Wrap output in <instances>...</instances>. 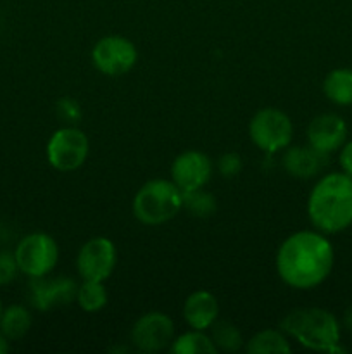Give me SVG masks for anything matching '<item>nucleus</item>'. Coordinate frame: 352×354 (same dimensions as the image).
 <instances>
[{
  "instance_id": "nucleus-1",
  "label": "nucleus",
  "mask_w": 352,
  "mask_h": 354,
  "mask_svg": "<svg viewBox=\"0 0 352 354\" xmlns=\"http://www.w3.org/2000/svg\"><path fill=\"white\" fill-rule=\"evenodd\" d=\"M335 251L326 234L300 230L289 235L276 251L275 266L285 286L295 290H311L330 277Z\"/></svg>"
},
{
  "instance_id": "nucleus-2",
  "label": "nucleus",
  "mask_w": 352,
  "mask_h": 354,
  "mask_svg": "<svg viewBox=\"0 0 352 354\" xmlns=\"http://www.w3.org/2000/svg\"><path fill=\"white\" fill-rule=\"evenodd\" d=\"M307 216L323 234H340L352 225V176L344 171L323 175L307 197Z\"/></svg>"
},
{
  "instance_id": "nucleus-3",
  "label": "nucleus",
  "mask_w": 352,
  "mask_h": 354,
  "mask_svg": "<svg viewBox=\"0 0 352 354\" xmlns=\"http://www.w3.org/2000/svg\"><path fill=\"white\" fill-rule=\"evenodd\" d=\"M280 328L311 351L333 353L340 344V324L324 308H299L290 311Z\"/></svg>"
},
{
  "instance_id": "nucleus-4",
  "label": "nucleus",
  "mask_w": 352,
  "mask_h": 354,
  "mask_svg": "<svg viewBox=\"0 0 352 354\" xmlns=\"http://www.w3.org/2000/svg\"><path fill=\"white\" fill-rule=\"evenodd\" d=\"M131 209L141 225H164L183 209V192L173 180L152 178L137 190Z\"/></svg>"
},
{
  "instance_id": "nucleus-5",
  "label": "nucleus",
  "mask_w": 352,
  "mask_h": 354,
  "mask_svg": "<svg viewBox=\"0 0 352 354\" xmlns=\"http://www.w3.org/2000/svg\"><path fill=\"white\" fill-rule=\"evenodd\" d=\"M248 137L259 151L266 154H278L292 144V120L283 111L264 107L252 116L248 123Z\"/></svg>"
},
{
  "instance_id": "nucleus-6",
  "label": "nucleus",
  "mask_w": 352,
  "mask_h": 354,
  "mask_svg": "<svg viewBox=\"0 0 352 354\" xmlns=\"http://www.w3.org/2000/svg\"><path fill=\"white\" fill-rule=\"evenodd\" d=\"M19 272L31 279H41L50 275L59 261V245L52 235L45 232H35L26 235L14 251Z\"/></svg>"
},
{
  "instance_id": "nucleus-7",
  "label": "nucleus",
  "mask_w": 352,
  "mask_h": 354,
  "mask_svg": "<svg viewBox=\"0 0 352 354\" xmlns=\"http://www.w3.org/2000/svg\"><path fill=\"white\" fill-rule=\"evenodd\" d=\"M88 152V137L72 124L55 130L47 142V161L57 171H76L85 165Z\"/></svg>"
},
{
  "instance_id": "nucleus-8",
  "label": "nucleus",
  "mask_w": 352,
  "mask_h": 354,
  "mask_svg": "<svg viewBox=\"0 0 352 354\" xmlns=\"http://www.w3.org/2000/svg\"><path fill=\"white\" fill-rule=\"evenodd\" d=\"M138 61L133 41L121 35L102 37L92 48V62L102 75L121 76L130 73Z\"/></svg>"
},
{
  "instance_id": "nucleus-9",
  "label": "nucleus",
  "mask_w": 352,
  "mask_h": 354,
  "mask_svg": "<svg viewBox=\"0 0 352 354\" xmlns=\"http://www.w3.org/2000/svg\"><path fill=\"white\" fill-rule=\"evenodd\" d=\"M176 337V327L171 317L162 311H148L141 315L131 327L130 339L141 353H159L171 348Z\"/></svg>"
},
{
  "instance_id": "nucleus-10",
  "label": "nucleus",
  "mask_w": 352,
  "mask_h": 354,
  "mask_svg": "<svg viewBox=\"0 0 352 354\" xmlns=\"http://www.w3.org/2000/svg\"><path fill=\"white\" fill-rule=\"evenodd\" d=\"M117 265V249L110 239L93 237L81 245L76 256V270L81 280L106 282Z\"/></svg>"
},
{
  "instance_id": "nucleus-11",
  "label": "nucleus",
  "mask_w": 352,
  "mask_h": 354,
  "mask_svg": "<svg viewBox=\"0 0 352 354\" xmlns=\"http://www.w3.org/2000/svg\"><path fill=\"white\" fill-rule=\"evenodd\" d=\"M213 161L200 151L182 152L171 165V180L182 189V192L204 189L213 176Z\"/></svg>"
},
{
  "instance_id": "nucleus-12",
  "label": "nucleus",
  "mask_w": 352,
  "mask_h": 354,
  "mask_svg": "<svg viewBox=\"0 0 352 354\" xmlns=\"http://www.w3.org/2000/svg\"><path fill=\"white\" fill-rule=\"evenodd\" d=\"M78 283L69 277H54L48 279H33L30 287V299L33 308L40 311H48L52 308L66 306L76 301Z\"/></svg>"
},
{
  "instance_id": "nucleus-13",
  "label": "nucleus",
  "mask_w": 352,
  "mask_h": 354,
  "mask_svg": "<svg viewBox=\"0 0 352 354\" xmlns=\"http://www.w3.org/2000/svg\"><path fill=\"white\" fill-rule=\"evenodd\" d=\"M347 123L333 113L313 118L306 131L307 144L326 156L338 151L347 142Z\"/></svg>"
},
{
  "instance_id": "nucleus-14",
  "label": "nucleus",
  "mask_w": 352,
  "mask_h": 354,
  "mask_svg": "<svg viewBox=\"0 0 352 354\" xmlns=\"http://www.w3.org/2000/svg\"><path fill=\"white\" fill-rule=\"evenodd\" d=\"M326 154L307 145H293L285 149L282 165L290 176L299 180H309L320 175L326 165Z\"/></svg>"
},
{
  "instance_id": "nucleus-15",
  "label": "nucleus",
  "mask_w": 352,
  "mask_h": 354,
  "mask_svg": "<svg viewBox=\"0 0 352 354\" xmlns=\"http://www.w3.org/2000/svg\"><path fill=\"white\" fill-rule=\"evenodd\" d=\"M183 318L195 330H209L219 318L217 297L209 290H195L183 303Z\"/></svg>"
},
{
  "instance_id": "nucleus-16",
  "label": "nucleus",
  "mask_w": 352,
  "mask_h": 354,
  "mask_svg": "<svg viewBox=\"0 0 352 354\" xmlns=\"http://www.w3.org/2000/svg\"><path fill=\"white\" fill-rule=\"evenodd\" d=\"M289 339L282 328H266L252 335L245 349L248 354H286L292 353Z\"/></svg>"
},
{
  "instance_id": "nucleus-17",
  "label": "nucleus",
  "mask_w": 352,
  "mask_h": 354,
  "mask_svg": "<svg viewBox=\"0 0 352 354\" xmlns=\"http://www.w3.org/2000/svg\"><path fill=\"white\" fill-rule=\"evenodd\" d=\"M323 92L337 106H352V69L338 68L328 73L324 76Z\"/></svg>"
},
{
  "instance_id": "nucleus-18",
  "label": "nucleus",
  "mask_w": 352,
  "mask_h": 354,
  "mask_svg": "<svg viewBox=\"0 0 352 354\" xmlns=\"http://www.w3.org/2000/svg\"><path fill=\"white\" fill-rule=\"evenodd\" d=\"M33 318L24 306L14 304L6 308L0 317V332L7 337V341H19L30 332Z\"/></svg>"
},
{
  "instance_id": "nucleus-19",
  "label": "nucleus",
  "mask_w": 352,
  "mask_h": 354,
  "mask_svg": "<svg viewBox=\"0 0 352 354\" xmlns=\"http://www.w3.org/2000/svg\"><path fill=\"white\" fill-rule=\"evenodd\" d=\"M171 353L175 354H214L217 348L214 346L213 339L206 330H195L190 328L185 334L176 335L171 344Z\"/></svg>"
},
{
  "instance_id": "nucleus-20",
  "label": "nucleus",
  "mask_w": 352,
  "mask_h": 354,
  "mask_svg": "<svg viewBox=\"0 0 352 354\" xmlns=\"http://www.w3.org/2000/svg\"><path fill=\"white\" fill-rule=\"evenodd\" d=\"M76 303L85 313H97L104 310L109 303V292H107L104 282L97 280H83L78 286L76 292Z\"/></svg>"
},
{
  "instance_id": "nucleus-21",
  "label": "nucleus",
  "mask_w": 352,
  "mask_h": 354,
  "mask_svg": "<svg viewBox=\"0 0 352 354\" xmlns=\"http://www.w3.org/2000/svg\"><path fill=\"white\" fill-rule=\"evenodd\" d=\"M211 330V339H213L214 346H216L219 351L224 353H237L240 351L242 346H244V337H242V332L238 330V327L231 322L219 320L217 318L213 324Z\"/></svg>"
},
{
  "instance_id": "nucleus-22",
  "label": "nucleus",
  "mask_w": 352,
  "mask_h": 354,
  "mask_svg": "<svg viewBox=\"0 0 352 354\" xmlns=\"http://www.w3.org/2000/svg\"><path fill=\"white\" fill-rule=\"evenodd\" d=\"M183 209L188 211L195 218H209L217 209V204L213 194L199 189L192 192H183Z\"/></svg>"
},
{
  "instance_id": "nucleus-23",
  "label": "nucleus",
  "mask_w": 352,
  "mask_h": 354,
  "mask_svg": "<svg viewBox=\"0 0 352 354\" xmlns=\"http://www.w3.org/2000/svg\"><path fill=\"white\" fill-rule=\"evenodd\" d=\"M242 168H244V161L237 152H226L217 161V171L223 178H235L240 175Z\"/></svg>"
},
{
  "instance_id": "nucleus-24",
  "label": "nucleus",
  "mask_w": 352,
  "mask_h": 354,
  "mask_svg": "<svg viewBox=\"0 0 352 354\" xmlns=\"http://www.w3.org/2000/svg\"><path fill=\"white\" fill-rule=\"evenodd\" d=\"M55 111H57V116L68 124H75L81 118L79 102L71 99V97H62V99H59V102L55 104Z\"/></svg>"
},
{
  "instance_id": "nucleus-25",
  "label": "nucleus",
  "mask_w": 352,
  "mask_h": 354,
  "mask_svg": "<svg viewBox=\"0 0 352 354\" xmlns=\"http://www.w3.org/2000/svg\"><path fill=\"white\" fill-rule=\"evenodd\" d=\"M19 273V266H17L14 254L9 252H2L0 254V287L9 286Z\"/></svg>"
},
{
  "instance_id": "nucleus-26",
  "label": "nucleus",
  "mask_w": 352,
  "mask_h": 354,
  "mask_svg": "<svg viewBox=\"0 0 352 354\" xmlns=\"http://www.w3.org/2000/svg\"><path fill=\"white\" fill-rule=\"evenodd\" d=\"M338 161H340L342 171L347 173L349 176H352V140L345 142L340 147V156H338Z\"/></svg>"
},
{
  "instance_id": "nucleus-27",
  "label": "nucleus",
  "mask_w": 352,
  "mask_h": 354,
  "mask_svg": "<svg viewBox=\"0 0 352 354\" xmlns=\"http://www.w3.org/2000/svg\"><path fill=\"white\" fill-rule=\"evenodd\" d=\"M344 325H345V328H347V330L352 334V304L347 308V311H345Z\"/></svg>"
},
{
  "instance_id": "nucleus-28",
  "label": "nucleus",
  "mask_w": 352,
  "mask_h": 354,
  "mask_svg": "<svg viewBox=\"0 0 352 354\" xmlns=\"http://www.w3.org/2000/svg\"><path fill=\"white\" fill-rule=\"evenodd\" d=\"M7 351H9V341H7L6 335H3L2 332H0V354H3V353H7Z\"/></svg>"
},
{
  "instance_id": "nucleus-29",
  "label": "nucleus",
  "mask_w": 352,
  "mask_h": 354,
  "mask_svg": "<svg viewBox=\"0 0 352 354\" xmlns=\"http://www.w3.org/2000/svg\"><path fill=\"white\" fill-rule=\"evenodd\" d=\"M2 311H3V306H2V301H0V317H2Z\"/></svg>"
}]
</instances>
